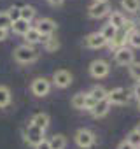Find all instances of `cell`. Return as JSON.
Masks as SVG:
<instances>
[{"instance_id": "obj_21", "label": "cell", "mask_w": 140, "mask_h": 149, "mask_svg": "<svg viewBox=\"0 0 140 149\" xmlns=\"http://www.w3.org/2000/svg\"><path fill=\"white\" fill-rule=\"evenodd\" d=\"M121 6L128 13H138V9H140V0H121Z\"/></svg>"}, {"instance_id": "obj_27", "label": "cell", "mask_w": 140, "mask_h": 149, "mask_svg": "<svg viewBox=\"0 0 140 149\" xmlns=\"http://www.w3.org/2000/svg\"><path fill=\"white\" fill-rule=\"evenodd\" d=\"M128 72L135 81H140V61H133L131 65H128Z\"/></svg>"}, {"instance_id": "obj_20", "label": "cell", "mask_w": 140, "mask_h": 149, "mask_svg": "<svg viewBox=\"0 0 140 149\" xmlns=\"http://www.w3.org/2000/svg\"><path fill=\"white\" fill-rule=\"evenodd\" d=\"M86 97H88V93H76V95L72 97V100H70V104H72L74 109H84Z\"/></svg>"}, {"instance_id": "obj_37", "label": "cell", "mask_w": 140, "mask_h": 149, "mask_svg": "<svg viewBox=\"0 0 140 149\" xmlns=\"http://www.w3.org/2000/svg\"><path fill=\"white\" fill-rule=\"evenodd\" d=\"M135 132H137V133H138V135H140V123H138V125H137V126H135Z\"/></svg>"}, {"instance_id": "obj_34", "label": "cell", "mask_w": 140, "mask_h": 149, "mask_svg": "<svg viewBox=\"0 0 140 149\" xmlns=\"http://www.w3.org/2000/svg\"><path fill=\"white\" fill-rule=\"evenodd\" d=\"M117 149H135V147H133V146H131L128 140H123V142L117 146Z\"/></svg>"}, {"instance_id": "obj_32", "label": "cell", "mask_w": 140, "mask_h": 149, "mask_svg": "<svg viewBox=\"0 0 140 149\" xmlns=\"http://www.w3.org/2000/svg\"><path fill=\"white\" fill-rule=\"evenodd\" d=\"M133 95L137 97V100H140V81L135 83V86H133Z\"/></svg>"}, {"instance_id": "obj_17", "label": "cell", "mask_w": 140, "mask_h": 149, "mask_svg": "<svg viewBox=\"0 0 140 149\" xmlns=\"http://www.w3.org/2000/svg\"><path fill=\"white\" fill-rule=\"evenodd\" d=\"M11 28H12V32H14V33H18V35H25L32 26H30V23H28V21H25V19H18V21H14V23H12V26H11Z\"/></svg>"}, {"instance_id": "obj_16", "label": "cell", "mask_w": 140, "mask_h": 149, "mask_svg": "<svg viewBox=\"0 0 140 149\" xmlns=\"http://www.w3.org/2000/svg\"><path fill=\"white\" fill-rule=\"evenodd\" d=\"M49 121H51V119H49V114H46V112H37V114L32 118V121H30V123H32V125H35L37 128H40V130H44V132H46V128L49 126Z\"/></svg>"}, {"instance_id": "obj_5", "label": "cell", "mask_w": 140, "mask_h": 149, "mask_svg": "<svg viewBox=\"0 0 140 149\" xmlns=\"http://www.w3.org/2000/svg\"><path fill=\"white\" fill-rule=\"evenodd\" d=\"M110 72V67L105 60H93L91 65H89V74L95 77V79H103L109 76Z\"/></svg>"}, {"instance_id": "obj_9", "label": "cell", "mask_w": 140, "mask_h": 149, "mask_svg": "<svg viewBox=\"0 0 140 149\" xmlns=\"http://www.w3.org/2000/svg\"><path fill=\"white\" fill-rule=\"evenodd\" d=\"M51 91V81L46 77H37L32 83V93L35 97H46Z\"/></svg>"}, {"instance_id": "obj_4", "label": "cell", "mask_w": 140, "mask_h": 149, "mask_svg": "<svg viewBox=\"0 0 140 149\" xmlns=\"http://www.w3.org/2000/svg\"><path fill=\"white\" fill-rule=\"evenodd\" d=\"M107 100L110 105H123L130 100V91L126 88H114L107 93Z\"/></svg>"}, {"instance_id": "obj_31", "label": "cell", "mask_w": 140, "mask_h": 149, "mask_svg": "<svg viewBox=\"0 0 140 149\" xmlns=\"http://www.w3.org/2000/svg\"><path fill=\"white\" fill-rule=\"evenodd\" d=\"M95 105H96V100H95V98H93V97H89V95H88V97H86V104H84V109H86V111H89V112H91V111H93V107H95Z\"/></svg>"}, {"instance_id": "obj_30", "label": "cell", "mask_w": 140, "mask_h": 149, "mask_svg": "<svg viewBox=\"0 0 140 149\" xmlns=\"http://www.w3.org/2000/svg\"><path fill=\"white\" fill-rule=\"evenodd\" d=\"M7 16H9V19L14 23V21L21 19V9H19V7H11V9L7 11Z\"/></svg>"}, {"instance_id": "obj_33", "label": "cell", "mask_w": 140, "mask_h": 149, "mask_svg": "<svg viewBox=\"0 0 140 149\" xmlns=\"http://www.w3.org/2000/svg\"><path fill=\"white\" fill-rule=\"evenodd\" d=\"M35 149H51V144H49V140H46V139H44V140L35 147Z\"/></svg>"}, {"instance_id": "obj_15", "label": "cell", "mask_w": 140, "mask_h": 149, "mask_svg": "<svg viewBox=\"0 0 140 149\" xmlns=\"http://www.w3.org/2000/svg\"><path fill=\"white\" fill-rule=\"evenodd\" d=\"M109 111H110V104H109V100L105 98V100L96 102V105L93 107L91 114H93L95 118H103V116H107V112H109Z\"/></svg>"}, {"instance_id": "obj_10", "label": "cell", "mask_w": 140, "mask_h": 149, "mask_svg": "<svg viewBox=\"0 0 140 149\" xmlns=\"http://www.w3.org/2000/svg\"><path fill=\"white\" fill-rule=\"evenodd\" d=\"M35 28H37V32H39L40 35H44V37H51V35L54 33V30L58 28V25H56L51 18H42V19L37 21Z\"/></svg>"}, {"instance_id": "obj_13", "label": "cell", "mask_w": 140, "mask_h": 149, "mask_svg": "<svg viewBox=\"0 0 140 149\" xmlns=\"http://www.w3.org/2000/svg\"><path fill=\"white\" fill-rule=\"evenodd\" d=\"M124 23H126V18H124L123 13H119V11H112V13L109 14V25H112L114 28L121 30V28L124 26Z\"/></svg>"}, {"instance_id": "obj_26", "label": "cell", "mask_w": 140, "mask_h": 149, "mask_svg": "<svg viewBox=\"0 0 140 149\" xmlns=\"http://www.w3.org/2000/svg\"><path fill=\"white\" fill-rule=\"evenodd\" d=\"M128 44L131 46V47H137V49H140V30H133L130 35H128Z\"/></svg>"}, {"instance_id": "obj_7", "label": "cell", "mask_w": 140, "mask_h": 149, "mask_svg": "<svg viewBox=\"0 0 140 149\" xmlns=\"http://www.w3.org/2000/svg\"><path fill=\"white\" fill-rule=\"evenodd\" d=\"M114 60H116L117 65H124V67H128V65H131V63L135 61V53H133L130 47L123 46V47H119V49L114 51Z\"/></svg>"}, {"instance_id": "obj_28", "label": "cell", "mask_w": 140, "mask_h": 149, "mask_svg": "<svg viewBox=\"0 0 140 149\" xmlns=\"http://www.w3.org/2000/svg\"><path fill=\"white\" fill-rule=\"evenodd\" d=\"M12 26V21L9 19L7 13H0V30H9Z\"/></svg>"}, {"instance_id": "obj_2", "label": "cell", "mask_w": 140, "mask_h": 149, "mask_svg": "<svg viewBox=\"0 0 140 149\" xmlns=\"http://www.w3.org/2000/svg\"><path fill=\"white\" fill-rule=\"evenodd\" d=\"M25 140H26L30 146L37 147V146L44 140V130H40V128H37L35 125L28 123V126L25 128Z\"/></svg>"}, {"instance_id": "obj_40", "label": "cell", "mask_w": 140, "mask_h": 149, "mask_svg": "<svg viewBox=\"0 0 140 149\" xmlns=\"http://www.w3.org/2000/svg\"><path fill=\"white\" fill-rule=\"evenodd\" d=\"M138 149H140V147H138Z\"/></svg>"}, {"instance_id": "obj_23", "label": "cell", "mask_w": 140, "mask_h": 149, "mask_svg": "<svg viewBox=\"0 0 140 149\" xmlns=\"http://www.w3.org/2000/svg\"><path fill=\"white\" fill-rule=\"evenodd\" d=\"M11 104V90L7 86H0V107H7Z\"/></svg>"}, {"instance_id": "obj_22", "label": "cell", "mask_w": 140, "mask_h": 149, "mask_svg": "<svg viewBox=\"0 0 140 149\" xmlns=\"http://www.w3.org/2000/svg\"><path fill=\"white\" fill-rule=\"evenodd\" d=\"M100 33L103 35V39H105V40H107V44H109V42H110V40L116 37V33H117V28H114L112 25H109V23H107V25H105V26L100 30Z\"/></svg>"}, {"instance_id": "obj_39", "label": "cell", "mask_w": 140, "mask_h": 149, "mask_svg": "<svg viewBox=\"0 0 140 149\" xmlns=\"http://www.w3.org/2000/svg\"><path fill=\"white\" fill-rule=\"evenodd\" d=\"M138 109H140V100H138Z\"/></svg>"}, {"instance_id": "obj_35", "label": "cell", "mask_w": 140, "mask_h": 149, "mask_svg": "<svg viewBox=\"0 0 140 149\" xmlns=\"http://www.w3.org/2000/svg\"><path fill=\"white\" fill-rule=\"evenodd\" d=\"M47 2H49L51 6H61V4L65 2V0H47Z\"/></svg>"}, {"instance_id": "obj_12", "label": "cell", "mask_w": 140, "mask_h": 149, "mask_svg": "<svg viewBox=\"0 0 140 149\" xmlns=\"http://www.w3.org/2000/svg\"><path fill=\"white\" fill-rule=\"evenodd\" d=\"M126 42H128V33L124 32V30H117V33H116V37L109 42V47L110 49H119V47H123V46H126Z\"/></svg>"}, {"instance_id": "obj_25", "label": "cell", "mask_w": 140, "mask_h": 149, "mask_svg": "<svg viewBox=\"0 0 140 149\" xmlns=\"http://www.w3.org/2000/svg\"><path fill=\"white\" fill-rule=\"evenodd\" d=\"M21 9V19H25V21H32L33 18H35V9L32 7V6H23V7H19Z\"/></svg>"}, {"instance_id": "obj_6", "label": "cell", "mask_w": 140, "mask_h": 149, "mask_svg": "<svg viewBox=\"0 0 140 149\" xmlns=\"http://www.w3.org/2000/svg\"><path fill=\"white\" fill-rule=\"evenodd\" d=\"M110 2H95L93 6H89L88 7V14H89V18H93V19H100V18H105L107 14H110Z\"/></svg>"}, {"instance_id": "obj_11", "label": "cell", "mask_w": 140, "mask_h": 149, "mask_svg": "<svg viewBox=\"0 0 140 149\" xmlns=\"http://www.w3.org/2000/svg\"><path fill=\"white\" fill-rule=\"evenodd\" d=\"M84 44H86L88 47H91V49H100V47L107 46V40L103 39V35H102L100 32H93V33H89V35L84 39Z\"/></svg>"}, {"instance_id": "obj_24", "label": "cell", "mask_w": 140, "mask_h": 149, "mask_svg": "<svg viewBox=\"0 0 140 149\" xmlns=\"http://www.w3.org/2000/svg\"><path fill=\"white\" fill-rule=\"evenodd\" d=\"M44 49H46L47 53H53V51L60 49V40L54 39L53 35H51V37H46V40H44Z\"/></svg>"}, {"instance_id": "obj_14", "label": "cell", "mask_w": 140, "mask_h": 149, "mask_svg": "<svg viewBox=\"0 0 140 149\" xmlns=\"http://www.w3.org/2000/svg\"><path fill=\"white\" fill-rule=\"evenodd\" d=\"M25 40H26V44H30V46H33V44H39V42H44L46 40V37L44 35H40L39 32H37V28L35 26H32L25 35Z\"/></svg>"}, {"instance_id": "obj_38", "label": "cell", "mask_w": 140, "mask_h": 149, "mask_svg": "<svg viewBox=\"0 0 140 149\" xmlns=\"http://www.w3.org/2000/svg\"><path fill=\"white\" fill-rule=\"evenodd\" d=\"M95 2H105V0H95Z\"/></svg>"}, {"instance_id": "obj_18", "label": "cell", "mask_w": 140, "mask_h": 149, "mask_svg": "<svg viewBox=\"0 0 140 149\" xmlns=\"http://www.w3.org/2000/svg\"><path fill=\"white\" fill-rule=\"evenodd\" d=\"M49 144H51V149H65L67 139H65V135H61V133H54V135L51 137Z\"/></svg>"}, {"instance_id": "obj_3", "label": "cell", "mask_w": 140, "mask_h": 149, "mask_svg": "<svg viewBox=\"0 0 140 149\" xmlns=\"http://www.w3.org/2000/svg\"><path fill=\"white\" fill-rule=\"evenodd\" d=\"M95 140H96L95 133H93L91 130H88V128H81V130H77V133H76V144H77L81 149H89V147L95 144Z\"/></svg>"}, {"instance_id": "obj_1", "label": "cell", "mask_w": 140, "mask_h": 149, "mask_svg": "<svg viewBox=\"0 0 140 149\" xmlns=\"http://www.w3.org/2000/svg\"><path fill=\"white\" fill-rule=\"evenodd\" d=\"M39 58V53L30 44H21L14 49V60L19 63H33Z\"/></svg>"}, {"instance_id": "obj_8", "label": "cell", "mask_w": 140, "mask_h": 149, "mask_svg": "<svg viewBox=\"0 0 140 149\" xmlns=\"http://www.w3.org/2000/svg\"><path fill=\"white\" fill-rule=\"evenodd\" d=\"M72 81H74V77H72V74H70L68 70H65V68H60V70H56L54 74H53V84L56 86V88H68L70 84H72Z\"/></svg>"}, {"instance_id": "obj_19", "label": "cell", "mask_w": 140, "mask_h": 149, "mask_svg": "<svg viewBox=\"0 0 140 149\" xmlns=\"http://www.w3.org/2000/svg\"><path fill=\"white\" fill-rule=\"evenodd\" d=\"M107 93H109V91H107L103 86H93V88H91V91H89L88 95H89V97H93L96 102H100V100H105V98H107Z\"/></svg>"}, {"instance_id": "obj_29", "label": "cell", "mask_w": 140, "mask_h": 149, "mask_svg": "<svg viewBox=\"0 0 140 149\" xmlns=\"http://www.w3.org/2000/svg\"><path fill=\"white\" fill-rule=\"evenodd\" d=\"M126 140H128L135 149H138V147H140V135H138L135 130H133V132H130V135L126 137Z\"/></svg>"}, {"instance_id": "obj_36", "label": "cell", "mask_w": 140, "mask_h": 149, "mask_svg": "<svg viewBox=\"0 0 140 149\" xmlns=\"http://www.w3.org/2000/svg\"><path fill=\"white\" fill-rule=\"evenodd\" d=\"M7 39V30H0V40H6Z\"/></svg>"}]
</instances>
